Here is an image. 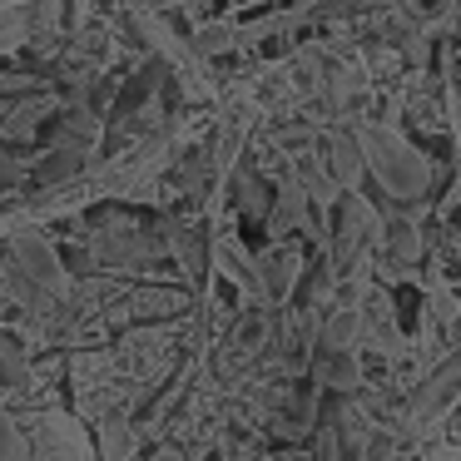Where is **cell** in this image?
<instances>
[{
    "mask_svg": "<svg viewBox=\"0 0 461 461\" xmlns=\"http://www.w3.org/2000/svg\"><path fill=\"white\" fill-rule=\"evenodd\" d=\"M308 377H312V387H318V392H332V397H357V392H367V362H362V352H328V348H318V352H312Z\"/></svg>",
    "mask_w": 461,
    "mask_h": 461,
    "instance_id": "cell-11",
    "label": "cell"
},
{
    "mask_svg": "<svg viewBox=\"0 0 461 461\" xmlns=\"http://www.w3.org/2000/svg\"><path fill=\"white\" fill-rule=\"evenodd\" d=\"M322 164H328V174L338 179L342 194H357L367 184V154H362V140H357V120L322 130Z\"/></svg>",
    "mask_w": 461,
    "mask_h": 461,
    "instance_id": "cell-10",
    "label": "cell"
},
{
    "mask_svg": "<svg viewBox=\"0 0 461 461\" xmlns=\"http://www.w3.org/2000/svg\"><path fill=\"white\" fill-rule=\"evenodd\" d=\"M90 159H95V154H85V149H75V144H60V140H55V149H45L41 159L31 164V184H35V194L85 179V174H90Z\"/></svg>",
    "mask_w": 461,
    "mask_h": 461,
    "instance_id": "cell-13",
    "label": "cell"
},
{
    "mask_svg": "<svg viewBox=\"0 0 461 461\" xmlns=\"http://www.w3.org/2000/svg\"><path fill=\"white\" fill-rule=\"evenodd\" d=\"M427 253H431V239L421 229V219L411 209H397L382 229L377 253H372V273H382V283H397L407 273H417L427 263Z\"/></svg>",
    "mask_w": 461,
    "mask_h": 461,
    "instance_id": "cell-5",
    "label": "cell"
},
{
    "mask_svg": "<svg viewBox=\"0 0 461 461\" xmlns=\"http://www.w3.org/2000/svg\"><path fill=\"white\" fill-rule=\"evenodd\" d=\"M90 253L104 273H134V268H149V263L169 258L164 249V233L159 229H130V223H110L90 239Z\"/></svg>",
    "mask_w": 461,
    "mask_h": 461,
    "instance_id": "cell-6",
    "label": "cell"
},
{
    "mask_svg": "<svg viewBox=\"0 0 461 461\" xmlns=\"http://www.w3.org/2000/svg\"><path fill=\"white\" fill-rule=\"evenodd\" d=\"M31 382H35V372H31V352H25V342L11 338V332H0V392L15 397V392H25Z\"/></svg>",
    "mask_w": 461,
    "mask_h": 461,
    "instance_id": "cell-18",
    "label": "cell"
},
{
    "mask_svg": "<svg viewBox=\"0 0 461 461\" xmlns=\"http://www.w3.org/2000/svg\"><path fill=\"white\" fill-rule=\"evenodd\" d=\"M303 278H308V258H303L298 239H273L258 253V283H263V303L268 308H288L303 293Z\"/></svg>",
    "mask_w": 461,
    "mask_h": 461,
    "instance_id": "cell-8",
    "label": "cell"
},
{
    "mask_svg": "<svg viewBox=\"0 0 461 461\" xmlns=\"http://www.w3.org/2000/svg\"><path fill=\"white\" fill-rule=\"evenodd\" d=\"M140 461H189V451H184L179 441H159V447H154L149 456H140Z\"/></svg>",
    "mask_w": 461,
    "mask_h": 461,
    "instance_id": "cell-22",
    "label": "cell"
},
{
    "mask_svg": "<svg viewBox=\"0 0 461 461\" xmlns=\"http://www.w3.org/2000/svg\"><path fill=\"white\" fill-rule=\"evenodd\" d=\"M407 461H427V456H421V451H417V447H411V451H407Z\"/></svg>",
    "mask_w": 461,
    "mask_h": 461,
    "instance_id": "cell-23",
    "label": "cell"
},
{
    "mask_svg": "<svg viewBox=\"0 0 461 461\" xmlns=\"http://www.w3.org/2000/svg\"><path fill=\"white\" fill-rule=\"evenodd\" d=\"M427 461H461V447H451V441H427V447H417Z\"/></svg>",
    "mask_w": 461,
    "mask_h": 461,
    "instance_id": "cell-21",
    "label": "cell"
},
{
    "mask_svg": "<svg viewBox=\"0 0 461 461\" xmlns=\"http://www.w3.org/2000/svg\"><path fill=\"white\" fill-rule=\"evenodd\" d=\"M140 5H154V0H140Z\"/></svg>",
    "mask_w": 461,
    "mask_h": 461,
    "instance_id": "cell-24",
    "label": "cell"
},
{
    "mask_svg": "<svg viewBox=\"0 0 461 461\" xmlns=\"http://www.w3.org/2000/svg\"><path fill=\"white\" fill-rule=\"evenodd\" d=\"M5 253H11V258L21 263V268L31 273V278L41 283V288L50 293L55 303H70V298H75L70 268H65L60 249H55V239L41 229V223H21L15 233H5Z\"/></svg>",
    "mask_w": 461,
    "mask_h": 461,
    "instance_id": "cell-4",
    "label": "cell"
},
{
    "mask_svg": "<svg viewBox=\"0 0 461 461\" xmlns=\"http://www.w3.org/2000/svg\"><path fill=\"white\" fill-rule=\"evenodd\" d=\"M194 308L189 288H169V283H140V288H124L114 312L120 322H174Z\"/></svg>",
    "mask_w": 461,
    "mask_h": 461,
    "instance_id": "cell-9",
    "label": "cell"
},
{
    "mask_svg": "<svg viewBox=\"0 0 461 461\" xmlns=\"http://www.w3.org/2000/svg\"><path fill=\"white\" fill-rule=\"evenodd\" d=\"M189 45H194V55H199L203 65L223 60V55L243 50V25H233V21H194Z\"/></svg>",
    "mask_w": 461,
    "mask_h": 461,
    "instance_id": "cell-17",
    "label": "cell"
},
{
    "mask_svg": "<svg viewBox=\"0 0 461 461\" xmlns=\"http://www.w3.org/2000/svg\"><path fill=\"white\" fill-rule=\"evenodd\" d=\"M318 348L328 352H367V318L357 303H332L318 312Z\"/></svg>",
    "mask_w": 461,
    "mask_h": 461,
    "instance_id": "cell-12",
    "label": "cell"
},
{
    "mask_svg": "<svg viewBox=\"0 0 461 461\" xmlns=\"http://www.w3.org/2000/svg\"><path fill=\"white\" fill-rule=\"evenodd\" d=\"M0 461H35V447H31V431L0 407Z\"/></svg>",
    "mask_w": 461,
    "mask_h": 461,
    "instance_id": "cell-20",
    "label": "cell"
},
{
    "mask_svg": "<svg viewBox=\"0 0 461 461\" xmlns=\"http://www.w3.org/2000/svg\"><path fill=\"white\" fill-rule=\"evenodd\" d=\"M95 447H100V461H140V421H134V411H114V417L95 421Z\"/></svg>",
    "mask_w": 461,
    "mask_h": 461,
    "instance_id": "cell-14",
    "label": "cell"
},
{
    "mask_svg": "<svg viewBox=\"0 0 461 461\" xmlns=\"http://www.w3.org/2000/svg\"><path fill=\"white\" fill-rule=\"evenodd\" d=\"M31 45V0H5L0 5V60H11Z\"/></svg>",
    "mask_w": 461,
    "mask_h": 461,
    "instance_id": "cell-19",
    "label": "cell"
},
{
    "mask_svg": "<svg viewBox=\"0 0 461 461\" xmlns=\"http://www.w3.org/2000/svg\"><path fill=\"white\" fill-rule=\"evenodd\" d=\"M31 447L35 461H100V447H95L85 417L65 407H45L31 427Z\"/></svg>",
    "mask_w": 461,
    "mask_h": 461,
    "instance_id": "cell-7",
    "label": "cell"
},
{
    "mask_svg": "<svg viewBox=\"0 0 461 461\" xmlns=\"http://www.w3.org/2000/svg\"><path fill=\"white\" fill-rule=\"evenodd\" d=\"M357 140H362V154H367V174L377 179V189L397 209L427 203L431 184H437V169L417 149V140H407V130H397L387 120H357Z\"/></svg>",
    "mask_w": 461,
    "mask_h": 461,
    "instance_id": "cell-1",
    "label": "cell"
},
{
    "mask_svg": "<svg viewBox=\"0 0 461 461\" xmlns=\"http://www.w3.org/2000/svg\"><path fill=\"white\" fill-rule=\"evenodd\" d=\"M456 402H461V352H447L402 402V431L411 437V447L437 441V431L447 427Z\"/></svg>",
    "mask_w": 461,
    "mask_h": 461,
    "instance_id": "cell-2",
    "label": "cell"
},
{
    "mask_svg": "<svg viewBox=\"0 0 461 461\" xmlns=\"http://www.w3.org/2000/svg\"><path fill=\"white\" fill-rule=\"evenodd\" d=\"M50 114H60V100H55V95H45V90H31V95H21V100L5 110L0 134H5V140H31V134L50 120Z\"/></svg>",
    "mask_w": 461,
    "mask_h": 461,
    "instance_id": "cell-15",
    "label": "cell"
},
{
    "mask_svg": "<svg viewBox=\"0 0 461 461\" xmlns=\"http://www.w3.org/2000/svg\"><path fill=\"white\" fill-rule=\"evenodd\" d=\"M114 357H120L124 377L140 382L144 392L164 387V382L174 377V367H179V357H174V338L159 328V322H134V328L120 338Z\"/></svg>",
    "mask_w": 461,
    "mask_h": 461,
    "instance_id": "cell-3",
    "label": "cell"
},
{
    "mask_svg": "<svg viewBox=\"0 0 461 461\" xmlns=\"http://www.w3.org/2000/svg\"><path fill=\"white\" fill-rule=\"evenodd\" d=\"M229 189H233V203H239V213H249V219L268 223V209H273V184L263 179L258 164H239V169L229 174Z\"/></svg>",
    "mask_w": 461,
    "mask_h": 461,
    "instance_id": "cell-16",
    "label": "cell"
}]
</instances>
